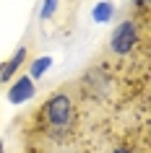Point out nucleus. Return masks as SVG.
<instances>
[{
  "label": "nucleus",
  "instance_id": "nucleus-5",
  "mask_svg": "<svg viewBox=\"0 0 151 153\" xmlns=\"http://www.w3.org/2000/svg\"><path fill=\"white\" fill-rule=\"evenodd\" d=\"M50 65H52V60H50V57H39V60L32 65V70H29V78H39V75L47 70Z\"/></svg>",
  "mask_w": 151,
  "mask_h": 153
},
{
  "label": "nucleus",
  "instance_id": "nucleus-1",
  "mask_svg": "<svg viewBox=\"0 0 151 153\" xmlns=\"http://www.w3.org/2000/svg\"><path fill=\"white\" fill-rule=\"evenodd\" d=\"M34 125L42 135H76V125H78L76 99L68 91H55L34 112Z\"/></svg>",
  "mask_w": 151,
  "mask_h": 153
},
{
  "label": "nucleus",
  "instance_id": "nucleus-8",
  "mask_svg": "<svg viewBox=\"0 0 151 153\" xmlns=\"http://www.w3.org/2000/svg\"><path fill=\"white\" fill-rule=\"evenodd\" d=\"M3 148H5V145H3V143H0V153H3Z\"/></svg>",
  "mask_w": 151,
  "mask_h": 153
},
{
  "label": "nucleus",
  "instance_id": "nucleus-3",
  "mask_svg": "<svg viewBox=\"0 0 151 153\" xmlns=\"http://www.w3.org/2000/svg\"><path fill=\"white\" fill-rule=\"evenodd\" d=\"M26 57H29V47H18L16 52L11 55V60H5V62L0 65V86L16 78V73L21 70V65L26 62Z\"/></svg>",
  "mask_w": 151,
  "mask_h": 153
},
{
  "label": "nucleus",
  "instance_id": "nucleus-2",
  "mask_svg": "<svg viewBox=\"0 0 151 153\" xmlns=\"http://www.w3.org/2000/svg\"><path fill=\"white\" fill-rule=\"evenodd\" d=\"M146 34H143V26L135 21V18H128L122 24L112 31V39H110V49L115 55L125 57V55H133L135 47H138V42L143 39Z\"/></svg>",
  "mask_w": 151,
  "mask_h": 153
},
{
  "label": "nucleus",
  "instance_id": "nucleus-4",
  "mask_svg": "<svg viewBox=\"0 0 151 153\" xmlns=\"http://www.w3.org/2000/svg\"><path fill=\"white\" fill-rule=\"evenodd\" d=\"M32 96H34V81L29 75H21V78L8 88V99L13 104H24L26 99H32Z\"/></svg>",
  "mask_w": 151,
  "mask_h": 153
},
{
  "label": "nucleus",
  "instance_id": "nucleus-7",
  "mask_svg": "<svg viewBox=\"0 0 151 153\" xmlns=\"http://www.w3.org/2000/svg\"><path fill=\"white\" fill-rule=\"evenodd\" d=\"M55 3H57V0H44V10H42V16H52V10H55Z\"/></svg>",
  "mask_w": 151,
  "mask_h": 153
},
{
  "label": "nucleus",
  "instance_id": "nucleus-6",
  "mask_svg": "<svg viewBox=\"0 0 151 153\" xmlns=\"http://www.w3.org/2000/svg\"><path fill=\"white\" fill-rule=\"evenodd\" d=\"M112 153H143V151H138L135 145H117Z\"/></svg>",
  "mask_w": 151,
  "mask_h": 153
}]
</instances>
